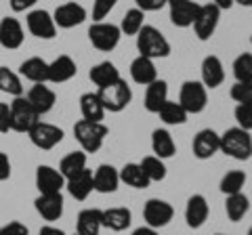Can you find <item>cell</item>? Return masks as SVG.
<instances>
[{"instance_id": "cell-34", "label": "cell", "mask_w": 252, "mask_h": 235, "mask_svg": "<svg viewBox=\"0 0 252 235\" xmlns=\"http://www.w3.org/2000/svg\"><path fill=\"white\" fill-rule=\"evenodd\" d=\"M158 116H160V120L164 124H168V126H181V124H185L187 122V112L183 107H181L179 101H166L162 107H160V112H158Z\"/></svg>"}, {"instance_id": "cell-24", "label": "cell", "mask_w": 252, "mask_h": 235, "mask_svg": "<svg viewBox=\"0 0 252 235\" xmlns=\"http://www.w3.org/2000/svg\"><path fill=\"white\" fill-rule=\"evenodd\" d=\"M19 74L34 84L49 82V63L42 57H30L19 65Z\"/></svg>"}, {"instance_id": "cell-46", "label": "cell", "mask_w": 252, "mask_h": 235, "mask_svg": "<svg viewBox=\"0 0 252 235\" xmlns=\"http://www.w3.org/2000/svg\"><path fill=\"white\" fill-rule=\"evenodd\" d=\"M11 130V107L0 101V132Z\"/></svg>"}, {"instance_id": "cell-19", "label": "cell", "mask_w": 252, "mask_h": 235, "mask_svg": "<svg viewBox=\"0 0 252 235\" xmlns=\"http://www.w3.org/2000/svg\"><path fill=\"white\" fill-rule=\"evenodd\" d=\"M26 99L32 103V107L36 109L40 116L49 114L51 109L55 107V101H57V95H55V90H51L46 84H34L32 88L28 90Z\"/></svg>"}, {"instance_id": "cell-3", "label": "cell", "mask_w": 252, "mask_h": 235, "mask_svg": "<svg viewBox=\"0 0 252 235\" xmlns=\"http://www.w3.org/2000/svg\"><path fill=\"white\" fill-rule=\"evenodd\" d=\"M109 128L105 126L103 122H89V120H80L76 122L74 126V137L80 143L84 153H94L101 149L103 141L107 137Z\"/></svg>"}, {"instance_id": "cell-16", "label": "cell", "mask_w": 252, "mask_h": 235, "mask_svg": "<svg viewBox=\"0 0 252 235\" xmlns=\"http://www.w3.org/2000/svg\"><path fill=\"white\" fill-rule=\"evenodd\" d=\"M210 214V208H208V202L204 195L195 193L187 200V206H185V223L187 227L191 229H200V227L206 223V218Z\"/></svg>"}, {"instance_id": "cell-8", "label": "cell", "mask_w": 252, "mask_h": 235, "mask_svg": "<svg viewBox=\"0 0 252 235\" xmlns=\"http://www.w3.org/2000/svg\"><path fill=\"white\" fill-rule=\"evenodd\" d=\"M172 216H175V208L170 206L168 202L164 200H147L145 206H143V218H145V225L152 227V229H162V227H166Z\"/></svg>"}, {"instance_id": "cell-9", "label": "cell", "mask_w": 252, "mask_h": 235, "mask_svg": "<svg viewBox=\"0 0 252 235\" xmlns=\"http://www.w3.org/2000/svg\"><path fill=\"white\" fill-rule=\"evenodd\" d=\"M26 26L30 29V34L40 38V40H53L55 34H57V26L53 21V15L44 9L30 11L26 17Z\"/></svg>"}, {"instance_id": "cell-45", "label": "cell", "mask_w": 252, "mask_h": 235, "mask_svg": "<svg viewBox=\"0 0 252 235\" xmlns=\"http://www.w3.org/2000/svg\"><path fill=\"white\" fill-rule=\"evenodd\" d=\"M135 2H137V9L147 13V11H160L162 6H166L168 0H135Z\"/></svg>"}, {"instance_id": "cell-1", "label": "cell", "mask_w": 252, "mask_h": 235, "mask_svg": "<svg viewBox=\"0 0 252 235\" xmlns=\"http://www.w3.org/2000/svg\"><path fill=\"white\" fill-rule=\"evenodd\" d=\"M137 51L141 57L147 59H164L170 55V42L164 38L160 29L154 26H143L141 32L137 34Z\"/></svg>"}, {"instance_id": "cell-29", "label": "cell", "mask_w": 252, "mask_h": 235, "mask_svg": "<svg viewBox=\"0 0 252 235\" xmlns=\"http://www.w3.org/2000/svg\"><path fill=\"white\" fill-rule=\"evenodd\" d=\"M80 112H82V120L89 122H101L105 118V107L101 103L97 92H84L80 97Z\"/></svg>"}, {"instance_id": "cell-40", "label": "cell", "mask_w": 252, "mask_h": 235, "mask_svg": "<svg viewBox=\"0 0 252 235\" xmlns=\"http://www.w3.org/2000/svg\"><path fill=\"white\" fill-rule=\"evenodd\" d=\"M233 76L242 84H252V55L250 53H242L233 61Z\"/></svg>"}, {"instance_id": "cell-4", "label": "cell", "mask_w": 252, "mask_h": 235, "mask_svg": "<svg viewBox=\"0 0 252 235\" xmlns=\"http://www.w3.org/2000/svg\"><path fill=\"white\" fill-rule=\"evenodd\" d=\"M99 99H101V103H103L105 107V112H122V109L128 107V103L132 101V90H130V86L126 84V80H116L114 84H109L105 86V88H99Z\"/></svg>"}, {"instance_id": "cell-17", "label": "cell", "mask_w": 252, "mask_h": 235, "mask_svg": "<svg viewBox=\"0 0 252 235\" xmlns=\"http://www.w3.org/2000/svg\"><path fill=\"white\" fill-rule=\"evenodd\" d=\"M23 38H26V34H23V26L19 23V19H15V17L0 19V44L4 49H9V51L19 49L23 44Z\"/></svg>"}, {"instance_id": "cell-5", "label": "cell", "mask_w": 252, "mask_h": 235, "mask_svg": "<svg viewBox=\"0 0 252 235\" xmlns=\"http://www.w3.org/2000/svg\"><path fill=\"white\" fill-rule=\"evenodd\" d=\"M11 107V130L15 132H30L40 122V114L36 112L26 97H15Z\"/></svg>"}, {"instance_id": "cell-14", "label": "cell", "mask_w": 252, "mask_h": 235, "mask_svg": "<svg viewBox=\"0 0 252 235\" xmlns=\"http://www.w3.org/2000/svg\"><path fill=\"white\" fill-rule=\"evenodd\" d=\"M84 19H86V9L78 2H65L57 6L53 13L55 26L61 29H72L76 26H80V23H84Z\"/></svg>"}, {"instance_id": "cell-28", "label": "cell", "mask_w": 252, "mask_h": 235, "mask_svg": "<svg viewBox=\"0 0 252 235\" xmlns=\"http://www.w3.org/2000/svg\"><path fill=\"white\" fill-rule=\"evenodd\" d=\"M152 149L156 153V158L160 160H166V158H172L177 153V145H175V139L168 130L164 128H158L152 132Z\"/></svg>"}, {"instance_id": "cell-53", "label": "cell", "mask_w": 252, "mask_h": 235, "mask_svg": "<svg viewBox=\"0 0 252 235\" xmlns=\"http://www.w3.org/2000/svg\"><path fill=\"white\" fill-rule=\"evenodd\" d=\"M248 235H252V227H250V229H248Z\"/></svg>"}, {"instance_id": "cell-56", "label": "cell", "mask_w": 252, "mask_h": 235, "mask_svg": "<svg viewBox=\"0 0 252 235\" xmlns=\"http://www.w3.org/2000/svg\"><path fill=\"white\" fill-rule=\"evenodd\" d=\"M76 235H78V233H76Z\"/></svg>"}, {"instance_id": "cell-49", "label": "cell", "mask_w": 252, "mask_h": 235, "mask_svg": "<svg viewBox=\"0 0 252 235\" xmlns=\"http://www.w3.org/2000/svg\"><path fill=\"white\" fill-rule=\"evenodd\" d=\"M212 4H215L217 9H220V11H229L235 2L233 0H212Z\"/></svg>"}, {"instance_id": "cell-48", "label": "cell", "mask_w": 252, "mask_h": 235, "mask_svg": "<svg viewBox=\"0 0 252 235\" xmlns=\"http://www.w3.org/2000/svg\"><path fill=\"white\" fill-rule=\"evenodd\" d=\"M36 2H38V0H11V9L15 13H23V11L32 9Z\"/></svg>"}, {"instance_id": "cell-12", "label": "cell", "mask_w": 252, "mask_h": 235, "mask_svg": "<svg viewBox=\"0 0 252 235\" xmlns=\"http://www.w3.org/2000/svg\"><path fill=\"white\" fill-rule=\"evenodd\" d=\"M166 6H168V13H170L172 26H177V28L193 26V21L200 13V4L193 2V0H168Z\"/></svg>"}, {"instance_id": "cell-33", "label": "cell", "mask_w": 252, "mask_h": 235, "mask_svg": "<svg viewBox=\"0 0 252 235\" xmlns=\"http://www.w3.org/2000/svg\"><path fill=\"white\" fill-rule=\"evenodd\" d=\"M248 210H250V200H248L244 193L227 195L225 212H227V216H229V221H231V223H240L242 218L248 214Z\"/></svg>"}, {"instance_id": "cell-7", "label": "cell", "mask_w": 252, "mask_h": 235, "mask_svg": "<svg viewBox=\"0 0 252 235\" xmlns=\"http://www.w3.org/2000/svg\"><path fill=\"white\" fill-rule=\"evenodd\" d=\"M122 38L120 28L114 26V23H105V21H99V23H93L89 28V40L93 42V46L97 51H103L109 53L114 51L118 42Z\"/></svg>"}, {"instance_id": "cell-38", "label": "cell", "mask_w": 252, "mask_h": 235, "mask_svg": "<svg viewBox=\"0 0 252 235\" xmlns=\"http://www.w3.org/2000/svg\"><path fill=\"white\" fill-rule=\"evenodd\" d=\"M244 185H246V172L244 170H229L223 178H220V191L225 195L242 193Z\"/></svg>"}, {"instance_id": "cell-41", "label": "cell", "mask_w": 252, "mask_h": 235, "mask_svg": "<svg viewBox=\"0 0 252 235\" xmlns=\"http://www.w3.org/2000/svg\"><path fill=\"white\" fill-rule=\"evenodd\" d=\"M231 99L235 101L238 105H252V84H242V82H235L229 90Z\"/></svg>"}, {"instance_id": "cell-6", "label": "cell", "mask_w": 252, "mask_h": 235, "mask_svg": "<svg viewBox=\"0 0 252 235\" xmlns=\"http://www.w3.org/2000/svg\"><path fill=\"white\" fill-rule=\"evenodd\" d=\"M179 103L187 114H200L208 103V88L198 80H187L181 86Z\"/></svg>"}, {"instance_id": "cell-23", "label": "cell", "mask_w": 252, "mask_h": 235, "mask_svg": "<svg viewBox=\"0 0 252 235\" xmlns=\"http://www.w3.org/2000/svg\"><path fill=\"white\" fill-rule=\"evenodd\" d=\"M65 187L69 195H72L74 200H86L89 195L94 191V185H93V170L84 168L82 172H78V175H74L72 178H67L65 181Z\"/></svg>"}, {"instance_id": "cell-13", "label": "cell", "mask_w": 252, "mask_h": 235, "mask_svg": "<svg viewBox=\"0 0 252 235\" xmlns=\"http://www.w3.org/2000/svg\"><path fill=\"white\" fill-rule=\"evenodd\" d=\"M191 151L198 160H210L217 151H220V135L212 128H204L193 137Z\"/></svg>"}, {"instance_id": "cell-42", "label": "cell", "mask_w": 252, "mask_h": 235, "mask_svg": "<svg viewBox=\"0 0 252 235\" xmlns=\"http://www.w3.org/2000/svg\"><path fill=\"white\" fill-rule=\"evenodd\" d=\"M116 2H118V0H94V2H93V19H94V23L103 21L107 15L112 13Z\"/></svg>"}, {"instance_id": "cell-36", "label": "cell", "mask_w": 252, "mask_h": 235, "mask_svg": "<svg viewBox=\"0 0 252 235\" xmlns=\"http://www.w3.org/2000/svg\"><path fill=\"white\" fill-rule=\"evenodd\" d=\"M0 92H6V95H13V97L23 95L21 78L15 72H11L9 67H0Z\"/></svg>"}, {"instance_id": "cell-27", "label": "cell", "mask_w": 252, "mask_h": 235, "mask_svg": "<svg viewBox=\"0 0 252 235\" xmlns=\"http://www.w3.org/2000/svg\"><path fill=\"white\" fill-rule=\"evenodd\" d=\"M168 101V84L164 80H156L145 90V109L149 114H158L160 107Z\"/></svg>"}, {"instance_id": "cell-51", "label": "cell", "mask_w": 252, "mask_h": 235, "mask_svg": "<svg viewBox=\"0 0 252 235\" xmlns=\"http://www.w3.org/2000/svg\"><path fill=\"white\" fill-rule=\"evenodd\" d=\"M132 235H158V231L156 229H152V227H139V229H135L132 231Z\"/></svg>"}, {"instance_id": "cell-47", "label": "cell", "mask_w": 252, "mask_h": 235, "mask_svg": "<svg viewBox=\"0 0 252 235\" xmlns=\"http://www.w3.org/2000/svg\"><path fill=\"white\" fill-rule=\"evenodd\" d=\"M9 176H11V160L6 153L0 151V183L6 181Z\"/></svg>"}, {"instance_id": "cell-54", "label": "cell", "mask_w": 252, "mask_h": 235, "mask_svg": "<svg viewBox=\"0 0 252 235\" xmlns=\"http://www.w3.org/2000/svg\"><path fill=\"white\" fill-rule=\"evenodd\" d=\"M217 235H223V233H217Z\"/></svg>"}, {"instance_id": "cell-22", "label": "cell", "mask_w": 252, "mask_h": 235, "mask_svg": "<svg viewBox=\"0 0 252 235\" xmlns=\"http://www.w3.org/2000/svg\"><path fill=\"white\" fill-rule=\"evenodd\" d=\"M78 235H99L103 229V210L99 208H86L78 214L76 221Z\"/></svg>"}, {"instance_id": "cell-20", "label": "cell", "mask_w": 252, "mask_h": 235, "mask_svg": "<svg viewBox=\"0 0 252 235\" xmlns=\"http://www.w3.org/2000/svg\"><path fill=\"white\" fill-rule=\"evenodd\" d=\"M93 185L94 191L99 193H114L120 185V172L109 164H101V166L93 172Z\"/></svg>"}, {"instance_id": "cell-52", "label": "cell", "mask_w": 252, "mask_h": 235, "mask_svg": "<svg viewBox=\"0 0 252 235\" xmlns=\"http://www.w3.org/2000/svg\"><path fill=\"white\" fill-rule=\"evenodd\" d=\"M233 2H238L242 6H252V0H233Z\"/></svg>"}, {"instance_id": "cell-44", "label": "cell", "mask_w": 252, "mask_h": 235, "mask_svg": "<svg viewBox=\"0 0 252 235\" xmlns=\"http://www.w3.org/2000/svg\"><path fill=\"white\" fill-rule=\"evenodd\" d=\"M0 235H30V231H28V227L23 225V223L13 221L9 225L0 227Z\"/></svg>"}, {"instance_id": "cell-55", "label": "cell", "mask_w": 252, "mask_h": 235, "mask_svg": "<svg viewBox=\"0 0 252 235\" xmlns=\"http://www.w3.org/2000/svg\"><path fill=\"white\" fill-rule=\"evenodd\" d=\"M250 40H252V38H250Z\"/></svg>"}, {"instance_id": "cell-35", "label": "cell", "mask_w": 252, "mask_h": 235, "mask_svg": "<svg viewBox=\"0 0 252 235\" xmlns=\"http://www.w3.org/2000/svg\"><path fill=\"white\" fill-rule=\"evenodd\" d=\"M86 168V153L84 151H72L67 153L65 158L61 160L59 164V172L63 175V178H72L74 175H78V172H82Z\"/></svg>"}, {"instance_id": "cell-39", "label": "cell", "mask_w": 252, "mask_h": 235, "mask_svg": "<svg viewBox=\"0 0 252 235\" xmlns=\"http://www.w3.org/2000/svg\"><path fill=\"white\" fill-rule=\"evenodd\" d=\"M141 168H143V172L147 175L149 181H164L166 178V166H164V162L160 158H156V155H147V158H143L139 162Z\"/></svg>"}, {"instance_id": "cell-11", "label": "cell", "mask_w": 252, "mask_h": 235, "mask_svg": "<svg viewBox=\"0 0 252 235\" xmlns=\"http://www.w3.org/2000/svg\"><path fill=\"white\" fill-rule=\"evenodd\" d=\"M30 141L34 143L38 149H44L49 151L53 147H57L61 141H63V130L59 126H55V124H49V122H38L34 128L28 132Z\"/></svg>"}, {"instance_id": "cell-21", "label": "cell", "mask_w": 252, "mask_h": 235, "mask_svg": "<svg viewBox=\"0 0 252 235\" xmlns=\"http://www.w3.org/2000/svg\"><path fill=\"white\" fill-rule=\"evenodd\" d=\"M76 72H78L76 61L69 57V55H59L57 59L49 63V82L63 84V82L72 80Z\"/></svg>"}, {"instance_id": "cell-18", "label": "cell", "mask_w": 252, "mask_h": 235, "mask_svg": "<svg viewBox=\"0 0 252 235\" xmlns=\"http://www.w3.org/2000/svg\"><path fill=\"white\" fill-rule=\"evenodd\" d=\"M34 204H36V212L49 223L59 221L63 216V195L61 193H49V195L40 193Z\"/></svg>"}, {"instance_id": "cell-50", "label": "cell", "mask_w": 252, "mask_h": 235, "mask_svg": "<svg viewBox=\"0 0 252 235\" xmlns=\"http://www.w3.org/2000/svg\"><path fill=\"white\" fill-rule=\"evenodd\" d=\"M38 235H65L61 229H57V227H51V225H46V227H42L40 229V233Z\"/></svg>"}, {"instance_id": "cell-26", "label": "cell", "mask_w": 252, "mask_h": 235, "mask_svg": "<svg viewBox=\"0 0 252 235\" xmlns=\"http://www.w3.org/2000/svg\"><path fill=\"white\" fill-rule=\"evenodd\" d=\"M130 78L137 84H143V86H149L152 82H156L158 80V69L154 65V61L147 59V57H141V55L137 59H132V63H130Z\"/></svg>"}, {"instance_id": "cell-25", "label": "cell", "mask_w": 252, "mask_h": 235, "mask_svg": "<svg viewBox=\"0 0 252 235\" xmlns=\"http://www.w3.org/2000/svg\"><path fill=\"white\" fill-rule=\"evenodd\" d=\"M225 80V69L217 55H208L202 61V84L206 88H217Z\"/></svg>"}, {"instance_id": "cell-10", "label": "cell", "mask_w": 252, "mask_h": 235, "mask_svg": "<svg viewBox=\"0 0 252 235\" xmlns=\"http://www.w3.org/2000/svg\"><path fill=\"white\" fill-rule=\"evenodd\" d=\"M219 19H220V9H217L212 2L200 4V13H198V17H195V21H193V32H195V36H198L202 42L210 40L212 34L217 32Z\"/></svg>"}, {"instance_id": "cell-31", "label": "cell", "mask_w": 252, "mask_h": 235, "mask_svg": "<svg viewBox=\"0 0 252 235\" xmlns=\"http://www.w3.org/2000/svg\"><path fill=\"white\" fill-rule=\"evenodd\" d=\"M132 223V212L124 206H116V208H109L103 210V227L112 231H124L128 229Z\"/></svg>"}, {"instance_id": "cell-15", "label": "cell", "mask_w": 252, "mask_h": 235, "mask_svg": "<svg viewBox=\"0 0 252 235\" xmlns=\"http://www.w3.org/2000/svg\"><path fill=\"white\" fill-rule=\"evenodd\" d=\"M36 187L42 195L61 193V189L65 187V178H63V175L57 168L44 164V166H38V170H36Z\"/></svg>"}, {"instance_id": "cell-37", "label": "cell", "mask_w": 252, "mask_h": 235, "mask_svg": "<svg viewBox=\"0 0 252 235\" xmlns=\"http://www.w3.org/2000/svg\"><path fill=\"white\" fill-rule=\"evenodd\" d=\"M143 19H145V13L141 9H130L126 11V15L122 17L120 21V32L126 34V36H137L141 32V28H143Z\"/></svg>"}, {"instance_id": "cell-30", "label": "cell", "mask_w": 252, "mask_h": 235, "mask_svg": "<svg viewBox=\"0 0 252 235\" xmlns=\"http://www.w3.org/2000/svg\"><path fill=\"white\" fill-rule=\"evenodd\" d=\"M89 78L93 80L94 86H99V88H105V86L114 84L116 80H120V72H118V67L114 63H109V61H101V63L91 67Z\"/></svg>"}, {"instance_id": "cell-2", "label": "cell", "mask_w": 252, "mask_h": 235, "mask_svg": "<svg viewBox=\"0 0 252 235\" xmlns=\"http://www.w3.org/2000/svg\"><path fill=\"white\" fill-rule=\"evenodd\" d=\"M220 151L225 155H229L233 160H250L252 158V137L248 130H244L240 126L227 128L220 135Z\"/></svg>"}, {"instance_id": "cell-43", "label": "cell", "mask_w": 252, "mask_h": 235, "mask_svg": "<svg viewBox=\"0 0 252 235\" xmlns=\"http://www.w3.org/2000/svg\"><path fill=\"white\" fill-rule=\"evenodd\" d=\"M235 120H238V126L244 130H252V105H238L235 107Z\"/></svg>"}, {"instance_id": "cell-32", "label": "cell", "mask_w": 252, "mask_h": 235, "mask_svg": "<svg viewBox=\"0 0 252 235\" xmlns=\"http://www.w3.org/2000/svg\"><path fill=\"white\" fill-rule=\"evenodd\" d=\"M118 172H120V181L126 183L128 187H132V189H147L149 183H152L143 172V168H141V164H135V162L126 164V166Z\"/></svg>"}]
</instances>
